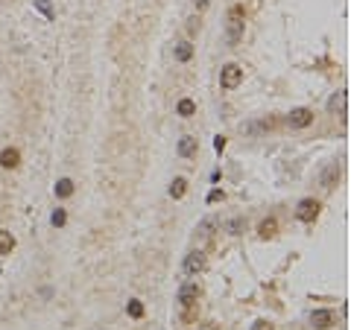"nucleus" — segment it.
I'll return each instance as SVG.
<instances>
[{
	"instance_id": "obj_1",
	"label": "nucleus",
	"mask_w": 351,
	"mask_h": 330,
	"mask_svg": "<svg viewBox=\"0 0 351 330\" xmlns=\"http://www.w3.org/2000/svg\"><path fill=\"white\" fill-rule=\"evenodd\" d=\"M243 29H246V12H243V6L237 3V6H232V12H229V29H226V41H229L232 47L240 44Z\"/></svg>"
},
{
	"instance_id": "obj_2",
	"label": "nucleus",
	"mask_w": 351,
	"mask_h": 330,
	"mask_svg": "<svg viewBox=\"0 0 351 330\" xmlns=\"http://www.w3.org/2000/svg\"><path fill=\"white\" fill-rule=\"evenodd\" d=\"M243 82V70H240V64H223V70H220V85L226 88V91H232Z\"/></svg>"
},
{
	"instance_id": "obj_3",
	"label": "nucleus",
	"mask_w": 351,
	"mask_h": 330,
	"mask_svg": "<svg viewBox=\"0 0 351 330\" xmlns=\"http://www.w3.org/2000/svg\"><path fill=\"white\" fill-rule=\"evenodd\" d=\"M319 211H322V205H319L316 199H301L298 208H295V217H298L301 222H316Z\"/></svg>"
},
{
	"instance_id": "obj_4",
	"label": "nucleus",
	"mask_w": 351,
	"mask_h": 330,
	"mask_svg": "<svg viewBox=\"0 0 351 330\" xmlns=\"http://www.w3.org/2000/svg\"><path fill=\"white\" fill-rule=\"evenodd\" d=\"M334 322H337V313L334 310H313L310 313V325L316 330H331Z\"/></svg>"
},
{
	"instance_id": "obj_5",
	"label": "nucleus",
	"mask_w": 351,
	"mask_h": 330,
	"mask_svg": "<svg viewBox=\"0 0 351 330\" xmlns=\"http://www.w3.org/2000/svg\"><path fill=\"white\" fill-rule=\"evenodd\" d=\"M310 123H313V111L310 109H292L287 114V126L290 129H307Z\"/></svg>"
},
{
	"instance_id": "obj_6",
	"label": "nucleus",
	"mask_w": 351,
	"mask_h": 330,
	"mask_svg": "<svg viewBox=\"0 0 351 330\" xmlns=\"http://www.w3.org/2000/svg\"><path fill=\"white\" fill-rule=\"evenodd\" d=\"M275 126H278L275 117H263L261 123H240V132H243V135H263V132H269V129H275Z\"/></svg>"
},
{
	"instance_id": "obj_7",
	"label": "nucleus",
	"mask_w": 351,
	"mask_h": 330,
	"mask_svg": "<svg viewBox=\"0 0 351 330\" xmlns=\"http://www.w3.org/2000/svg\"><path fill=\"white\" fill-rule=\"evenodd\" d=\"M178 304L181 307H190V304H199V283H181L178 289Z\"/></svg>"
},
{
	"instance_id": "obj_8",
	"label": "nucleus",
	"mask_w": 351,
	"mask_h": 330,
	"mask_svg": "<svg viewBox=\"0 0 351 330\" xmlns=\"http://www.w3.org/2000/svg\"><path fill=\"white\" fill-rule=\"evenodd\" d=\"M205 266H208V260H205L202 251H190V254L184 257V272H187V275H199Z\"/></svg>"
},
{
	"instance_id": "obj_9",
	"label": "nucleus",
	"mask_w": 351,
	"mask_h": 330,
	"mask_svg": "<svg viewBox=\"0 0 351 330\" xmlns=\"http://www.w3.org/2000/svg\"><path fill=\"white\" fill-rule=\"evenodd\" d=\"M340 178H343V166L328 164V169L322 172V187H325V190H334V187L340 184Z\"/></svg>"
},
{
	"instance_id": "obj_10",
	"label": "nucleus",
	"mask_w": 351,
	"mask_h": 330,
	"mask_svg": "<svg viewBox=\"0 0 351 330\" xmlns=\"http://www.w3.org/2000/svg\"><path fill=\"white\" fill-rule=\"evenodd\" d=\"M0 166H3V169H18V166H21V152H18L15 146H6V149L0 152Z\"/></svg>"
},
{
	"instance_id": "obj_11",
	"label": "nucleus",
	"mask_w": 351,
	"mask_h": 330,
	"mask_svg": "<svg viewBox=\"0 0 351 330\" xmlns=\"http://www.w3.org/2000/svg\"><path fill=\"white\" fill-rule=\"evenodd\" d=\"M346 109H349V91H337V94L331 97V103H328V111L346 117Z\"/></svg>"
},
{
	"instance_id": "obj_12",
	"label": "nucleus",
	"mask_w": 351,
	"mask_h": 330,
	"mask_svg": "<svg viewBox=\"0 0 351 330\" xmlns=\"http://www.w3.org/2000/svg\"><path fill=\"white\" fill-rule=\"evenodd\" d=\"M217 225H220V222H217V217H205V220L199 222V228H196L199 240H208V237H211V234L217 231Z\"/></svg>"
},
{
	"instance_id": "obj_13",
	"label": "nucleus",
	"mask_w": 351,
	"mask_h": 330,
	"mask_svg": "<svg viewBox=\"0 0 351 330\" xmlns=\"http://www.w3.org/2000/svg\"><path fill=\"white\" fill-rule=\"evenodd\" d=\"M196 149H199V143H196L193 138H181V140H178V155H181V158H193Z\"/></svg>"
},
{
	"instance_id": "obj_14",
	"label": "nucleus",
	"mask_w": 351,
	"mask_h": 330,
	"mask_svg": "<svg viewBox=\"0 0 351 330\" xmlns=\"http://www.w3.org/2000/svg\"><path fill=\"white\" fill-rule=\"evenodd\" d=\"M258 234H261L263 240H272V237L278 234V222L272 220V217H269V220H263L261 225H258Z\"/></svg>"
},
{
	"instance_id": "obj_15",
	"label": "nucleus",
	"mask_w": 351,
	"mask_h": 330,
	"mask_svg": "<svg viewBox=\"0 0 351 330\" xmlns=\"http://www.w3.org/2000/svg\"><path fill=\"white\" fill-rule=\"evenodd\" d=\"M190 58H193V44H190V41H178V44H176V61L184 64V61H190Z\"/></svg>"
},
{
	"instance_id": "obj_16",
	"label": "nucleus",
	"mask_w": 351,
	"mask_h": 330,
	"mask_svg": "<svg viewBox=\"0 0 351 330\" xmlns=\"http://www.w3.org/2000/svg\"><path fill=\"white\" fill-rule=\"evenodd\" d=\"M12 248H15V237H12L9 231H0V257L9 254Z\"/></svg>"
},
{
	"instance_id": "obj_17",
	"label": "nucleus",
	"mask_w": 351,
	"mask_h": 330,
	"mask_svg": "<svg viewBox=\"0 0 351 330\" xmlns=\"http://www.w3.org/2000/svg\"><path fill=\"white\" fill-rule=\"evenodd\" d=\"M184 193H187V181L178 175V178H173V184H170V196H173V199H181Z\"/></svg>"
},
{
	"instance_id": "obj_18",
	"label": "nucleus",
	"mask_w": 351,
	"mask_h": 330,
	"mask_svg": "<svg viewBox=\"0 0 351 330\" xmlns=\"http://www.w3.org/2000/svg\"><path fill=\"white\" fill-rule=\"evenodd\" d=\"M70 193H73V181H70V178H58L56 181V196L64 199V196H70Z\"/></svg>"
},
{
	"instance_id": "obj_19",
	"label": "nucleus",
	"mask_w": 351,
	"mask_h": 330,
	"mask_svg": "<svg viewBox=\"0 0 351 330\" xmlns=\"http://www.w3.org/2000/svg\"><path fill=\"white\" fill-rule=\"evenodd\" d=\"M126 313H129L132 319H144V304H141L138 298H132V301H129V307H126Z\"/></svg>"
},
{
	"instance_id": "obj_20",
	"label": "nucleus",
	"mask_w": 351,
	"mask_h": 330,
	"mask_svg": "<svg viewBox=\"0 0 351 330\" xmlns=\"http://www.w3.org/2000/svg\"><path fill=\"white\" fill-rule=\"evenodd\" d=\"M35 9H38V12H41V15H44L47 21H53V15H56V12H53V3H50V0H35Z\"/></svg>"
},
{
	"instance_id": "obj_21",
	"label": "nucleus",
	"mask_w": 351,
	"mask_h": 330,
	"mask_svg": "<svg viewBox=\"0 0 351 330\" xmlns=\"http://www.w3.org/2000/svg\"><path fill=\"white\" fill-rule=\"evenodd\" d=\"M50 222H53V228H61V225L67 222V211L56 208V211H53V217H50Z\"/></svg>"
},
{
	"instance_id": "obj_22",
	"label": "nucleus",
	"mask_w": 351,
	"mask_h": 330,
	"mask_svg": "<svg viewBox=\"0 0 351 330\" xmlns=\"http://www.w3.org/2000/svg\"><path fill=\"white\" fill-rule=\"evenodd\" d=\"M193 111H196L193 100H181V103H178V114H181V117H190Z\"/></svg>"
},
{
	"instance_id": "obj_23",
	"label": "nucleus",
	"mask_w": 351,
	"mask_h": 330,
	"mask_svg": "<svg viewBox=\"0 0 351 330\" xmlns=\"http://www.w3.org/2000/svg\"><path fill=\"white\" fill-rule=\"evenodd\" d=\"M199 32V18H190L187 21V35H196Z\"/></svg>"
},
{
	"instance_id": "obj_24",
	"label": "nucleus",
	"mask_w": 351,
	"mask_h": 330,
	"mask_svg": "<svg viewBox=\"0 0 351 330\" xmlns=\"http://www.w3.org/2000/svg\"><path fill=\"white\" fill-rule=\"evenodd\" d=\"M223 199H226L223 190H211V193H208V202H211V205H214V202H223Z\"/></svg>"
},
{
	"instance_id": "obj_25",
	"label": "nucleus",
	"mask_w": 351,
	"mask_h": 330,
	"mask_svg": "<svg viewBox=\"0 0 351 330\" xmlns=\"http://www.w3.org/2000/svg\"><path fill=\"white\" fill-rule=\"evenodd\" d=\"M214 149H217V152H223V149H226V138H223V135H217V138H214Z\"/></svg>"
},
{
	"instance_id": "obj_26",
	"label": "nucleus",
	"mask_w": 351,
	"mask_h": 330,
	"mask_svg": "<svg viewBox=\"0 0 351 330\" xmlns=\"http://www.w3.org/2000/svg\"><path fill=\"white\" fill-rule=\"evenodd\" d=\"M252 330H275V328H272L269 322H263V319H261V322H255V325H252Z\"/></svg>"
},
{
	"instance_id": "obj_27",
	"label": "nucleus",
	"mask_w": 351,
	"mask_h": 330,
	"mask_svg": "<svg viewBox=\"0 0 351 330\" xmlns=\"http://www.w3.org/2000/svg\"><path fill=\"white\" fill-rule=\"evenodd\" d=\"M229 231H232V234H240V231H243V220H234L232 225H229Z\"/></svg>"
},
{
	"instance_id": "obj_28",
	"label": "nucleus",
	"mask_w": 351,
	"mask_h": 330,
	"mask_svg": "<svg viewBox=\"0 0 351 330\" xmlns=\"http://www.w3.org/2000/svg\"><path fill=\"white\" fill-rule=\"evenodd\" d=\"M208 3L211 0H196V9H208Z\"/></svg>"
}]
</instances>
